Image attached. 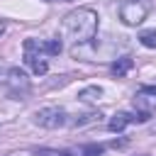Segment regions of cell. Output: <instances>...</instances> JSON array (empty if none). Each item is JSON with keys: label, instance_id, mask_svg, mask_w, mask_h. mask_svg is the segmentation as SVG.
I'll list each match as a JSON object with an SVG mask.
<instances>
[{"label": "cell", "instance_id": "5b68a950", "mask_svg": "<svg viewBox=\"0 0 156 156\" xmlns=\"http://www.w3.org/2000/svg\"><path fill=\"white\" fill-rule=\"evenodd\" d=\"M134 110L144 112V115H151L156 110V88L154 85H144L134 93Z\"/></svg>", "mask_w": 156, "mask_h": 156}, {"label": "cell", "instance_id": "9a60e30c", "mask_svg": "<svg viewBox=\"0 0 156 156\" xmlns=\"http://www.w3.org/2000/svg\"><path fill=\"white\" fill-rule=\"evenodd\" d=\"M58 156H73V154H71V151H63V154H58Z\"/></svg>", "mask_w": 156, "mask_h": 156}, {"label": "cell", "instance_id": "3957f363", "mask_svg": "<svg viewBox=\"0 0 156 156\" xmlns=\"http://www.w3.org/2000/svg\"><path fill=\"white\" fill-rule=\"evenodd\" d=\"M34 124L44 127V129H58L68 124V115L63 107H41L34 112Z\"/></svg>", "mask_w": 156, "mask_h": 156}, {"label": "cell", "instance_id": "8992f818", "mask_svg": "<svg viewBox=\"0 0 156 156\" xmlns=\"http://www.w3.org/2000/svg\"><path fill=\"white\" fill-rule=\"evenodd\" d=\"M146 119H149V115H144V112H115L110 117L107 127H110V132H122L127 124H132V122H146Z\"/></svg>", "mask_w": 156, "mask_h": 156}, {"label": "cell", "instance_id": "52a82bcc", "mask_svg": "<svg viewBox=\"0 0 156 156\" xmlns=\"http://www.w3.org/2000/svg\"><path fill=\"white\" fill-rule=\"evenodd\" d=\"M7 83H10L12 88H22V90H27V88H29L27 73H24V71H20V68H10V71H7Z\"/></svg>", "mask_w": 156, "mask_h": 156}, {"label": "cell", "instance_id": "ba28073f", "mask_svg": "<svg viewBox=\"0 0 156 156\" xmlns=\"http://www.w3.org/2000/svg\"><path fill=\"white\" fill-rule=\"evenodd\" d=\"M100 95H102V88L88 85V88H83V90L78 93V100H83V102H95V100H100Z\"/></svg>", "mask_w": 156, "mask_h": 156}, {"label": "cell", "instance_id": "7c38bea8", "mask_svg": "<svg viewBox=\"0 0 156 156\" xmlns=\"http://www.w3.org/2000/svg\"><path fill=\"white\" fill-rule=\"evenodd\" d=\"M139 41H141V46H146V49H156V29H144V32L139 34Z\"/></svg>", "mask_w": 156, "mask_h": 156}, {"label": "cell", "instance_id": "6da1fadb", "mask_svg": "<svg viewBox=\"0 0 156 156\" xmlns=\"http://www.w3.org/2000/svg\"><path fill=\"white\" fill-rule=\"evenodd\" d=\"M61 32H63V39L71 41L73 46L93 41L95 34H98V12L93 7H76V10H71L63 17V22H61Z\"/></svg>", "mask_w": 156, "mask_h": 156}, {"label": "cell", "instance_id": "2e32d148", "mask_svg": "<svg viewBox=\"0 0 156 156\" xmlns=\"http://www.w3.org/2000/svg\"><path fill=\"white\" fill-rule=\"evenodd\" d=\"M49 2H66V0H49Z\"/></svg>", "mask_w": 156, "mask_h": 156}, {"label": "cell", "instance_id": "8fae6325", "mask_svg": "<svg viewBox=\"0 0 156 156\" xmlns=\"http://www.w3.org/2000/svg\"><path fill=\"white\" fill-rule=\"evenodd\" d=\"M39 49L44 51V54H61V41L58 39H46V41H39Z\"/></svg>", "mask_w": 156, "mask_h": 156}, {"label": "cell", "instance_id": "4fadbf2b", "mask_svg": "<svg viewBox=\"0 0 156 156\" xmlns=\"http://www.w3.org/2000/svg\"><path fill=\"white\" fill-rule=\"evenodd\" d=\"M102 154H105L102 144H85L83 146V156H102Z\"/></svg>", "mask_w": 156, "mask_h": 156}, {"label": "cell", "instance_id": "277c9868", "mask_svg": "<svg viewBox=\"0 0 156 156\" xmlns=\"http://www.w3.org/2000/svg\"><path fill=\"white\" fill-rule=\"evenodd\" d=\"M44 56H46V54L39 49V39H27V41H24V63L32 68V73L44 76V73L49 71V63H46Z\"/></svg>", "mask_w": 156, "mask_h": 156}, {"label": "cell", "instance_id": "e0dca14e", "mask_svg": "<svg viewBox=\"0 0 156 156\" xmlns=\"http://www.w3.org/2000/svg\"><path fill=\"white\" fill-rule=\"evenodd\" d=\"M144 156H146V154H144Z\"/></svg>", "mask_w": 156, "mask_h": 156}, {"label": "cell", "instance_id": "9c48e42d", "mask_svg": "<svg viewBox=\"0 0 156 156\" xmlns=\"http://www.w3.org/2000/svg\"><path fill=\"white\" fill-rule=\"evenodd\" d=\"M129 68H132V58H129V56H122V58H117V61L112 63V76L122 78V76H127Z\"/></svg>", "mask_w": 156, "mask_h": 156}, {"label": "cell", "instance_id": "30bf717a", "mask_svg": "<svg viewBox=\"0 0 156 156\" xmlns=\"http://www.w3.org/2000/svg\"><path fill=\"white\" fill-rule=\"evenodd\" d=\"M100 119V112H85V115H78L71 124L73 127H85V124H93V122H98Z\"/></svg>", "mask_w": 156, "mask_h": 156}, {"label": "cell", "instance_id": "5bb4252c", "mask_svg": "<svg viewBox=\"0 0 156 156\" xmlns=\"http://www.w3.org/2000/svg\"><path fill=\"white\" fill-rule=\"evenodd\" d=\"M2 32H5V22L0 20V34H2Z\"/></svg>", "mask_w": 156, "mask_h": 156}, {"label": "cell", "instance_id": "7a4b0ae2", "mask_svg": "<svg viewBox=\"0 0 156 156\" xmlns=\"http://www.w3.org/2000/svg\"><path fill=\"white\" fill-rule=\"evenodd\" d=\"M149 10H151L149 0H124L119 5V20L127 27H136V24H141L146 20Z\"/></svg>", "mask_w": 156, "mask_h": 156}]
</instances>
